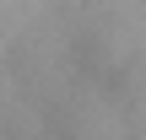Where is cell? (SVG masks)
I'll return each mask as SVG.
<instances>
[]
</instances>
